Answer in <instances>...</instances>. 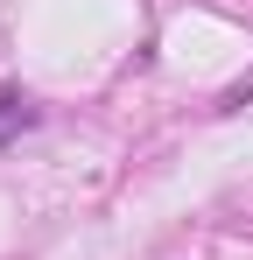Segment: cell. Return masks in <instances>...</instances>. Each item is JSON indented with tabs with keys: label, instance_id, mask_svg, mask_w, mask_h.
I'll return each instance as SVG.
<instances>
[{
	"label": "cell",
	"instance_id": "cell-1",
	"mask_svg": "<svg viewBox=\"0 0 253 260\" xmlns=\"http://www.w3.org/2000/svg\"><path fill=\"white\" fill-rule=\"evenodd\" d=\"M21 127H36V106H28L21 91H0V141L21 134Z\"/></svg>",
	"mask_w": 253,
	"mask_h": 260
}]
</instances>
